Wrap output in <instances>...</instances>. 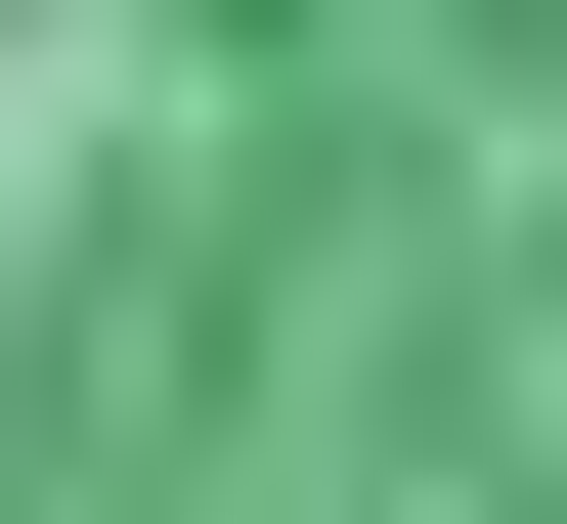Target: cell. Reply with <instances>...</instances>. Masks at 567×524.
<instances>
[{
    "label": "cell",
    "instance_id": "obj_1",
    "mask_svg": "<svg viewBox=\"0 0 567 524\" xmlns=\"http://www.w3.org/2000/svg\"><path fill=\"white\" fill-rule=\"evenodd\" d=\"M0 524H567V0H0Z\"/></svg>",
    "mask_w": 567,
    "mask_h": 524
}]
</instances>
